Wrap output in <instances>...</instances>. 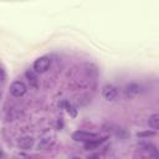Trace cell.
<instances>
[{
  "mask_svg": "<svg viewBox=\"0 0 159 159\" xmlns=\"http://www.w3.org/2000/svg\"><path fill=\"white\" fill-rule=\"evenodd\" d=\"M51 66V58L48 56H41L39 58H36L32 63V68L37 72V73H45L48 71Z\"/></svg>",
  "mask_w": 159,
  "mask_h": 159,
  "instance_id": "cell-1",
  "label": "cell"
},
{
  "mask_svg": "<svg viewBox=\"0 0 159 159\" xmlns=\"http://www.w3.org/2000/svg\"><path fill=\"white\" fill-rule=\"evenodd\" d=\"M55 139H56V135H55L52 132L47 130V132H45V133L42 134L40 142H39L37 148H39V149H42V150H46V149H48L50 147H52V144L55 143Z\"/></svg>",
  "mask_w": 159,
  "mask_h": 159,
  "instance_id": "cell-2",
  "label": "cell"
},
{
  "mask_svg": "<svg viewBox=\"0 0 159 159\" xmlns=\"http://www.w3.org/2000/svg\"><path fill=\"white\" fill-rule=\"evenodd\" d=\"M26 91H27L26 84L22 81H14L9 88V92L12 97H22L26 93Z\"/></svg>",
  "mask_w": 159,
  "mask_h": 159,
  "instance_id": "cell-3",
  "label": "cell"
},
{
  "mask_svg": "<svg viewBox=\"0 0 159 159\" xmlns=\"http://www.w3.org/2000/svg\"><path fill=\"white\" fill-rule=\"evenodd\" d=\"M97 138V134L94 133H89V132H86V130H76L72 133V139L75 142H81V143H87L92 139H96Z\"/></svg>",
  "mask_w": 159,
  "mask_h": 159,
  "instance_id": "cell-4",
  "label": "cell"
},
{
  "mask_svg": "<svg viewBox=\"0 0 159 159\" xmlns=\"http://www.w3.org/2000/svg\"><path fill=\"white\" fill-rule=\"evenodd\" d=\"M118 96V91L114 86L112 84H106L103 88H102V97L106 99V101H114Z\"/></svg>",
  "mask_w": 159,
  "mask_h": 159,
  "instance_id": "cell-5",
  "label": "cell"
},
{
  "mask_svg": "<svg viewBox=\"0 0 159 159\" xmlns=\"http://www.w3.org/2000/svg\"><path fill=\"white\" fill-rule=\"evenodd\" d=\"M35 144V139L31 135H22L17 140V147L21 150H30Z\"/></svg>",
  "mask_w": 159,
  "mask_h": 159,
  "instance_id": "cell-6",
  "label": "cell"
},
{
  "mask_svg": "<svg viewBox=\"0 0 159 159\" xmlns=\"http://www.w3.org/2000/svg\"><path fill=\"white\" fill-rule=\"evenodd\" d=\"M37 75H39V73H37L34 68L27 70V71L25 72V76H26V78L29 80L30 86H32L34 88H37V87H39V78H37Z\"/></svg>",
  "mask_w": 159,
  "mask_h": 159,
  "instance_id": "cell-7",
  "label": "cell"
},
{
  "mask_svg": "<svg viewBox=\"0 0 159 159\" xmlns=\"http://www.w3.org/2000/svg\"><path fill=\"white\" fill-rule=\"evenodd\" d=\"M138 148H139L140 150L148 152L150 155H157V157H159V154H157V148H155L153 144L148 143V142H142V143H138Z\"/></svg>",
  "mask_w": 159,
  "mask_h": 159,
  "instance_id": "cell-8",
  "label": "cell"
},
{
  "mask_svg": "<svg viewBox=\"0 0 159 159\" xmlns=\"http://www.w3.org/2000/svg\"><path fill=\"white\" fill-rule=\"evenodd\" d=\"M148 125L154 132L159 130V114L158 113H154V114H150L149 116V118H148Z\"/></svg>",
  "mask_w": 159,
  "mask_h": 159,
  "instance_id": "cell-9",
  "label": "cell"
},
{
  "mask_svg": "<svg viewBox=\"0 0 159 159\" xmlns=\"http://www.w3.org/2000/svg\"><path fill=\"white\" fill-rule=\"evenodd\" d=\"M103 142H104V138H102V139H98V138L92 139V140L84 143V149H87V150H93V149L98 148Z\"/></svg>",
  "mask_w": 159,
  "mask_h": 159,
  "instance_id": "cell-10",
  "label": "cell"
},
{
  "mask_svg": "<svg viewBox=\"0 0 159 159\" xmlns=\"http://www.w3.org/2000/svg\"><path fill=\"white\" fill-rule=\"evenodd\" d=\"M6 81V71H5V67L1 66V83L4 84Z\"/></svg>",
  "mask_w": 159,
  "mask_h": 159,
  "instance_id": "cell-11",
  "label": "cell"
},
{
  "mask_svg": "<svg viewBox=\"0 0 159 159\" xmlns=\"http://www.w3.org/2000/svg\"><path fill=\"white\" fill-rule=\"evenodd\" d=\"M143 135H147V137H152V135H154V132H145V133H138V137H143Z\"/></svg>",
  "mask_w": 159,
  "mask_h": 159,
  "instance_id": "cell-12",
  "label": "cell"
}]
</instances>
